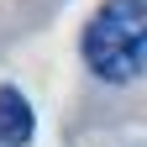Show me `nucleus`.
Masks as SVG:
<instances>
[{
	"instance_id": "f257e3e1",
	"label": "nucleus",
	"mask_w": 147,
	"mask_h": 147,
	"mask_svg": "<svg viewBox=\"0 0 147 147\" xmlns=\"http://www.w3.org/2000/svg\"><path fill=\"white\" fill-rule=\"evenodd\" d=\"M84 63L105 84L147 74V0H105L84 26Z\"/></svg>"
},
{
	"instance_id": "f03ea898",
	"label": "nucleus",
	"mask_w": 147,
	"mask_h": 147,
	"mask_svg": "<svg viewBox=\"0 0 147 147\" xmlns=\"http://www.w3.org/2000/svg\"><path fill=\"white\" fill-rule=\"evenodd\" d=\"M32 131H37V116H32L26 95L16 84H0V147H26Z\"/></svg>"
}]
</instances>
